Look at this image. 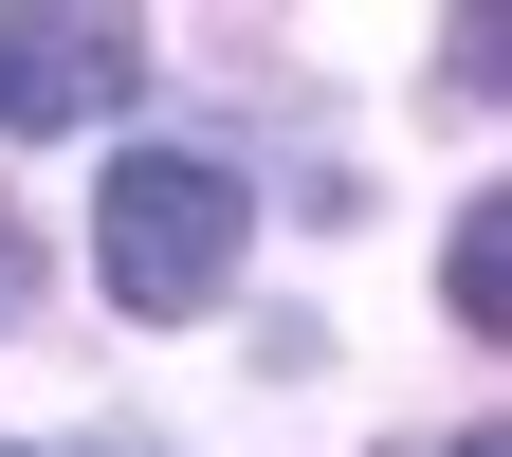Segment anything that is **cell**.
I'll list each match as a JSON object with an SVG mask.
<instances>
[{"mask_svg":"<svg viewBox=\"0 0 512 457\" xmlns=\"http://www.w3.org/2000/svg\"><path fill=\"white\" fill-rule=\"evenodd\" d=\"M238 256H256V202H238L220 147H128V165L92 183V275H110V311H147V330L220 311Z\"/></svg>","mask_w":512,"mask_h":457,"instance_id":"cell-1","label":"cell"},{"mask_svg":"<svg viewBox=\"0 0 512 457\" xmlns=\"http://www.w3.org/2000/svg\"><path fill=\"white\" fill-rule=\"evenodd\" d=\"M147 92V37L128 19H0V128H92V110H128Z\"/></svg>","mask_w":512,"mask_h":457,"instance_id":"cell-2","label":"cell"},{"mask_svg":"<svg viewBox=\"0 0 512 457\" xmlns=\"http://www.w3.org/2000/svg\"><path fill=\"white\" fill-rule=\"evenodd\" d=\"M439 293H458V330H476V348L512 330V202H476L458 238H439Z\"/></svg>","mask_w":512,"mask_h":457,"instance_id":"cell-3","label":"cell"},{"mask_svg":"<svg viewBox=\"0 0 512 457\" xmlns=\"http://www.w3.org/2000/svg\"><path fill=\"white\" fill-rule=\"evenodd\" d=\"M458 457H512V421H476V439H458Z\"/></svg>","mask_w":512,"mask_h":457,"instance_id":"cell-4","label":"cell"}]
</instances>
